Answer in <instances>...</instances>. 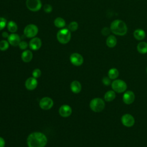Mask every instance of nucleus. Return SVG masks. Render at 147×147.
Listing matches in <instances>:
<instances>
[{"instance_id": "nucleus-1", "label": "nucleus", "mask_w": 147, "mask_h": 147, "mask_svg": "<svg viewBox=\"0 0 147 147\" xmlns=\"http://www.w3.org/2000/svg\"><path fill=\"white\" fill-rule=\"evenodd\" d=\"M47 142L48 138L45 134L39 131L30 133L26 140L28 147H45Z\"/></svg>"}, {"instance_id": "nucleus-2", "label": "nucleus", "mask_w": 147, "mask_h": 147, "mask_svg": "<svg viewBox=\"0 0 147 147\" xmlns=\"http://www.w3.org/2000/svg\"><path fill=\"white\" fill-rule=\"evenodd\" d=\"M111 32L118 36H124L127 32V27L125 22L120 20H115L110 24Z\"/></svg>"}, {"instance_id": "nucleus-3", "label": "nucleus", "mask_w": 147, "mask_h": 147, "mask_svg": "<svg viewBox=\"0 0 147 147\" xmlns=\"http://www.w3.org/2000/svg\"><path fill=\"white\" fill-rule=\"evenodd\" d=\"M56 38L60 43L66 44L71 40V32L68 28H62L57 33Z\"/></svg>"}, {"instance_id": "nucleus-4", "label": "nucleus", "mask_w": 147, "mask_h": 147, "mask_svg": "<svg viewBox=\"0 0 147 147\" xmlns=\"http://www.w3.org/2000/svg\"><path fill=\"white\" fill-rule=\"evenodd\" d=\"M105 106L104 100L100 98H95L92 99L90 103V109L94 112L98 113L102 111Z\"/></svg>"}, {"instance_id": "nucleus-5", "label": "nucleus", "mask_w": 147, "mask_h": 147, "mask_svg": "<svg viewBox=\"0 0 147 147\" xmlns=\"http://www.w3.org/2000/svg\"><path fill=\"white\" fill-rule=\"evenodd\" d=\"M38 32V28L37 25L30 24L25 26L24 29V34L27 38H32L36 36Z\"/></svg>"}, {"instance_id": "nucleus-6", "label": "nucleus", "mask_w": 147, "mask_h": 147, "mask_svg": "<svg viewBox=\"0 0 147 147\" xmlns=\"http://www.w3.org/2000/svg\"><path fill=\"white\" fill-rule=\"evenodd\" d=\"M111 87L113 90L118 93L123 92L127 88L126 83L121 79L115 80L113 81L111 84Z\"/></svg>"}, {"instance_id": "nucleus-7", "label": "nucleus", "mask_w": 147, "mask_h": 147, "mask_svg": "<svg viewBox=\"0 0 147 147\" xmlns=\"http://www.w3.org/2000/svg\"><path fill=\"white\" fill-rule=\"evenodd\" d=\"M26 6L27 8L32 11H38L42 7L41 0H26Z\"/></svg>"}, {"instance_id": "nucleus-8", "label": "nucleus", "mask_w": 147, "mask_h": 147, "mask_svg": "<svg viewBox=\"0 0 147 147\" xmlns=\"http://www.w3.org/2000/svg\"><path fill=\"white\" fill-rule=\"evenodd\" d=\"M53 106V100L50 97L45 96L42 98L39 102V106L44 110L51 109Z\"/></svg>"}, {"instance_id": "nucleus-9", "label": "nucleus", "mask_w": 147, "mask_h": 147, "mask_svg": "<svg viewBox=\"0 0 147 147\" xmlns=\"http://www.w3.org/2000/svg\"><path fill=\"white\" fill-rule=\"evenodd\" d=\"M69 60L72 64L75 66L81 65L84 61L83 56L78 53H73L70 55Z\"/></svg>"}, {"instance_id": "nucleus-10", "label": "nucleus", "mask_w": 147, "mask_h": 147, "mask_svg": "<svg viewBox=\"0 0 147 147\" xmlns=\"http://www.w3.org/2000/svg\"><path fill=\"white\" fill-rule=\"evenodd\" d=\"M42 45V41L41 40L39 37H34L32 38L29 42V47L31 50L33 51H37L38 50Z\"/></svg>"}, {"instance_id": "nucleus-11", "label": "nucleus", "mask_w": 147, "mask_h": 147, "mask_svg": "<svg viewBox=\"0 0 147 147\" xmlns=\"http://www.w3.org/2000/svg\"><path fill=\"white\" fill-rule=\"evenodd\" d=\"M72 112V108L70 106L68 105H61L59 110V113L60 116L64 118L69 117Z\"/></svg>"}, {"instance_id": "nucleus-12", "label": "nucleus", "mask_w": 147, "mask_h": 147, "mask_svg": "<svg viewBox=\"0 0 147 147\" xmlns=\"http://www.w3.org/2000/svg\"><path fill=\"white\" fill-rule=\"evenodd\" d=\"M38 85V81L36 78L34 77H30L26 79L25 83L26 88L29 91L34 90Z\"/></svg>"}, {"instance_id": "nucleus-13", "label": "nucleus", "mask_w": 147, "mask_h": 147, "mask_svg": "<svg viewBox=\"0 0 147 147\" xmlns=\"http://www.w3.org/2000/svg\"><path fill=\"white\" fill-rule=\"evenodd\" d=\"M121 122L124 126L126 127H131L134 124L135 120L131 115L126 114L122 117Z\"/></svg>"}, {"instance_id": "nucleus-14", "label": "nucleus", "mask_w": 147, "mask_h": 147, "mask_svg": "<svg viewBox=\"0 0 147 147\" xmlns=\"http://www.w3.org/2000/svg\"><path fill=\"white\" fill-rule=\"evenodd\" d=\"M7 41L10 44V45L13 47H16V46H18L21 41V38L18 34L16 33H13L9 34L7 38Z\"/></svg>"}, {"instance_id": "nucleus-15", "label": "nucleus", "mask_w": 147, "mask_h": 147, "mask_svg": "<svg viewBox=\"0 0 147 147\" xmlns=\"http://www.w3.org/2000/svg\"><path fill=\"white\" fill-rule=\"evenodd\" d=\"M135 99V95L133 91H127L123 95V101L126 105L131 104Z\"/></svg>"}, {"instance_id": "nucleus-16", "label": "nucleus", "mask_w": 147, "mask_h": 147, "mask_svg": "<svg viewBox=\"0 0 147 147\" xmlns=\"http://www.w3.org/2000/svg\"><path fill=\"white\" fill-rule=\"evenodd\" d=\"M21 57L22 60L24 62L29 63L33 59V53L30 50H28V49L24 50L21 53Z\"/></svg>"}, {"instance_id": "nucleus-17", "label": "nucleus", "mask_w": 147, "mask_h": 147, "mask_svg": "<svg viewBox=\"0 0 147 147\" xmlns=\"http://www.w3.org/2000/svg\"><path fill=\"white\" fill-rule=\"evenodd\" d=\"M70 89L74 94L79 93L82 90L81 83L78 80L72 81L70 84Z\"/></svg>"}, {"instance_id": "nucleus-18", "label": "nucleus", "mask_w": 147, "mask_h": 147, "mask_svg": "<svg viewBox=\"0 0 147 147\" xmlns=\"http://www.w3.org/2000/svg\"><path fill=\"white\" fill-rule=\"evenodd\" d=\"M133 36L136 40L141 41L145 38L146 34L144 30L141 29H136L133 32Z\"/></svg>"}, {"instance_id": "nucleus-19", "label": "nucleus", "mask_w": 147, "mask_h": 147, "mask_svg": "<svg viewBox=\"0 0 147 147\" xmlns=\"http://www.w3.org/2000/svg\"><path fill=\"white\" fill-rule=\"evenodd\" d=\"M117 42V40L116 37L113 35H110L107 37L106 43L108 47L109 48H113L114 47Z\"/></svg>"}, {"instance_id": "nucleus-20", "label": "nucleus", "mask_w": 147, "mask_h": 147, "mask_svg": "<svg viewBox=\"0 0 147 147\" xmlns=\"http://www.w3.org/2000/svg\"><path fill=\"white\" fill-rule=\"evenodd\" d=\"M54 25L56 28L62 29V28H64L65 26L66 22H65V21L64 20V18H63L62 17H57L55 19Z\"/></svg>"}, {"instance_id": "nucleus-21", "label": "nucleus", "mask_w": 147, "mask_h": 147, "mask_svg": "<svg viewBox=\"0 0 147 147\" xmlns=\"http://www.w3.org/2000/svg\"><path fill=\"white\" fill-rule=\"evenodd\" d=\"M7 28L9 32L11 33H16L18 30V26L16 22L14 21H9L7 23Z\"/></svg>"}, {"instance_id": "nucleus-22", "label": "nucleus", "mask_w": 147, "mask_h": 147, "mask_svg": "<svg viewBox=\"0 0 147 147\" xmlns=\"http://www.w3.org/2000/svg\"><path fill=\"white\" fill-rule=\"evenodd\" d=\"M137 51L141 54H145L147 53V42L142 41L138 44L137 46Z\"/></svg>"}, {"instance_id": "nucleus-23", "label": "nucleus", "mask_w": 147, "mask_h": 147, "mask_svg": "<svg viewBox=\"0 0 147 147\" xmlns=\"http://www.w3.org/2000/svg\"><path fill=\"white\" fill-rule=\"evenodd\" d=\"M115 98V93L114 91L110 90L106 92L104 96V99L107 102H110L113 100Z\"/></svg>"}, {"instance_id": "nucleus-24", "label": "nucleus", "mask_w": 147, "mask_h": 147, "mask_svg": "<svg viewBox=\"0 0 147 147\" xmlns=\"http://www.w3.org/2000/svg\"><path fill=\"white\" fill-rule=\"evenodd\" d=\"M119 75V71L116 68H111L109 71L108 76L110 79H115L118 78Z\"/></svg>"}, {"instance_id": "nucleus-25", "label": "nucleus", "mask_w": 147, "mask_h": 147, "mask_svg": "<svg viewBox=\"0 0 147 147\" xmlns=\"http://www.w3.org/2000/svg\"><path fill=\"white\" fill-rule=\"evenodd\" d=\"M10 44L9 43L8 41L5 40H2L0 41V51H6L9 47Z\"/></svg>"}, {"instance_id": "nucleus-26", "label": "nucleus", "mask_w": 147, "mask_h": 147, "mask_svg": "<svg viewBox=\"0 0 147 147\" xmlns=\"http://www.w3.org/2000/svg\"><path fill=\"white\" fill-rule=\"evenodd\" d=\"M78 28V24L76 21H72L68 25V29L71 32H75Z\"/></svg>"}, {"instance_id": "nucleus-27", "label": "nucleus", "mask_w": 147, "mask_h": 147, "mask_svg": "<svg viewBox=\"0 0 147 147\" xmlns=\"http://www.w3.org/2000/svg\"><path fill=\"white\" fill-rule=\"evenodd\" d=\"M41 75V71L39 68H36L32 72V76L36 79L40 78Z\"/></svg>"}, {"instance_id": "nucleus-28", "label": "nucleus", "mask_w": 147, "mask_h": 147, "mask_svg": "<svg viewBox=\"0 0 147 147\" xmlns=\"http://www.w3.org/2000/svg\"><path fill=\"white\" fill-rule=\"evenodd\" d=\"M7 23V20L5 18L0 17V31L6 26Z\"/></svg>"}, {"instance_id": "nucleus-29", "label": "nucleus", "mask_w": 147, "mask_h": 147, "mask_svg": "<svg viewBox=\"0 0 147 147\" xmlns=\"http://www.w3.org/2000/svg\"><path fill=\"white\" fill-rule=\"evenodd\" d=\"M29 46V44H28L27 42L25 41H21L19 45H18V47L21 50H26V48L28 47Z\"/></svg>"}, {"instance_id": "nucleus-30", "label": "nucleus", "mask_w": 147, "mask_h": 147, "mask_svg": "<svg viewBox=\"0 0 147 147\" xmlns=\"http://www.w3.org/2000/svg\"><path fill=\"white\" fill-rule=\"evenodd\" d=\"M44 11L47 13H50L52 11V6L50 4H45L44 6Z\"/></svg>"}, {"instance_id": "nucleus-31", "label": "nucleus", "mask_w": 147, "mask_h": 147, "mask_svg": "<svg viewBox=\"0 0 147 147\" xmlns=\"http://www.w3.org/2000/svg\"><path fill=\"white\" fill-rule=\"evenodd\" d=\"M111 32V30H110V28H109L107 27H104L103 28H102V29L101 30V33L105 36H108L110 33Z\"/></svg>"}, {"instance_id": "nucleus-32", "label": "nucleus", "mask_w": 147, "mask_h": 147, "mask_svg": "<svg viewBox=\"0 0 147 147\" xmlns=\"http://www.w3.org/2000/svg\"><path fill=\"white\" fill-rule=\"evenodd\" d=\"M102 82L105 85L109 86V85H110V84L111 83L110 79L109 78H107V77H104L102 79Z\"/></svg>"}, {"instance_id": "nucleus-33", "label": "nucleus", "mask_w": 147, "mask_h": 147, "mask_svg": "<svg viewBox=\"0 0 147 147\" xmlns=\"http://www.w3.org/2000/svg\"><path fill=\"white\" fill-rule=\"evenodd\" d=\"M5 141L3 138L0 137V147H5Z\"/></svg>"}, {"instance_id": "nucleus-34", "label": "nucleus", "mask_w": 147, "mask_h": 147, "mask_svg": "<svg viewBox=\"0 0 147 147\" xmlns=\"http://www.w3.org/2000/svg\"><path fill=\"white\" fill-rule=\"evenodd\" d=\"M9 36V34L7 32H2V36L4 38H7V39Z\"/></svg>"}, {"instance_id": "nucleus-35", "label": "nucleus", "mask_w": 147, "mask_h": 147, "mask_svg": "<svg viewBox=\"0 0 147 147\" xmlns=\"http://www.w3.org/2000/svg\"><path fill=\"white\" fill-rule=\"evenodd\" d=\"M146 72H147V68H146Z\"/></svg>"}]
</instances>
